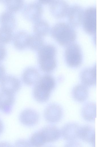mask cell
I'll list each match as a JSON object with an SVG mask.
<instances>
[{
	"label": "cell",
	"mask_w": 99,
	"mask_h": 147,
	"mask_svg": "<svg viewBox=\"0 0 99 147\" xmlns=\"http://www.w3.org/2000/svg\"><path fill=\"white\" fill-rule=\"evenodd\" d=\"M52 36L61 45H68L76 39L77 33L75 29L69 24L63 22H58L52 27Z\"/></svg>",
	"instance_id": "6da1fadb"
},
{
	"label": "cell",
	"mask_w": 99,
	"mask_h": 147,
	"mask_svg": "<svg viewBox=\"0 0 99 147\" xmlns=\"http://www.w3.org/2000/svg\"><path fill=\"white\" fill-rule=\"evenodd\" d=\"M56 85L55 80L52 76L49 74L44 75L35 84L33 91L34 98L39 102H46Z\"/></svg>",
	"instance_id": "7a4b0ae2"
},
{
	"label": "cell",
	"mask_w": 99,
	"mask_h": 147,
	"mask_svg": "<svg viewBox=\"0 0 99 147\" xmlns=\"http://www.w3.org/2000/svg\"><path fill=\"white\" fill-rule=\"evenodd\" d=\"M65 58L68 65L75 68L79 67L82 61V53L81 48L77 43H72L67 45L65 53Z\"/></svg>",
	"instance_id": "3957f363"
},
{
	"label": "cell",
	"mask_w": 99,
	"mask_h": 147,
	"mask_svg": "<svg viewBox=\"0 0 99 147\" xmlns=\"http://www.w3.org/2000/svg\"><path fill=\"white\" fill-rule=\"evenodd\" d=\"M84 30L90 34H94L96 30V8L91 6L84 11L82 22Z\"/></svg>",
	"instance_id": "277c9868"
},
{
	"label": "cell",
	"mask_w": 99,
	"mask_h": 147,
	"mask_svg": "<svg viewBox=\"0 0 99 147\" xmlns=\"http://www.w3.org/2000/svg\"><path fill=\"white\" fill-rule=\"evenodd\" d=\"M43 12L41 4L38 1L34 2L27 4L23 12L24 17L31 21H36L41 17Z\"/></svg>",
	"instance_id": "5b68a950"
},
{
	"label": "cell",
	"mask_w": 99,
	"mask_h": 147,
	"mask_svg": "<svg viewBox=\"0 0 99 147\" xmlns=\"http://www.w3.org/2000/svg\"><path fill=\"white\" fill-rule=\"evenodd\" d=\"M21 87L19 80L12 76H5L0 81L1 91L14 94L19 90Z\"/></svg>",
	"instance_id": "8992f818"
},
{
	"label": "cell",
	"mask_w": 99,
	"mask_h": 147,
	"mask_svg": "<svg viewBox=\"0 0 99 147\" xmlns=\"http://www.w3.org/2000/svg\"><path fill=\"white\" fill-rule=\"evenodd\" d=\"M62 109L59 105L52 104L48 105L45 109L44 117L47 122L51 123L59 122L63 116Z\"/></svg>",
	"instance_id": "52a82bcc"
},
{
	"label": "cell",
	"mask_w": 99,
	"mask_h": 147,
	"mask_svg": "<svg viewBox=\"0 0 99 147\" xmlns=\"http://www.w3.org/2000/svg\"><path fill=\"white\" fill-rule=\"evenodd\" d=\"M81 127L78 123L73 122L65 124L61 130V136L69 141L75 140L79 138Z\"/></svg>",
	"instance_id": "ba28073f"
},
{
	"label": "cell",
	"mask_w": 99,
	"mask_h": 147,
	"mask_svg": "<svg viewBox=\"0 0 99 147\" xmlns=\"http://www.w3.org/2000/svg\"><path fill=\"white\" fill-rule=\"evenodd\" d=\"M39 115L36 111L31 109H26L20 113L19 120L22 124L27 127H32L38 122Z\"/></svg>",
	"instance_id": "9c48e42d"
},
{
	"label": "cell",
	"mask_w": 99,
	"mask_h": 147,
	"mask_svg": "<svg viewBox=\"0 0 99 147\" xmlns=\"http://www.w3.org/2000/svg\"><path fill=\"white\" fill-rule=\"evenodd\" d=\"M84 11L82 7L77 4L73 5L69 7L67 14L70 25L76 26L82 23Z\"/></svg>",
	"instance_id": "30bf717a"
},
{
	"label": "cell",
	"mask_w": 99,
	"mask_h": 147,
	"mask_svg": "<svg viewBox=\"0 0 99 147\" xmlns=\"http://www.w3.org/2000/svg\"><path fill=\"white\" fill-rule=\"evenodd\" d=\"M50 9L53 15L57 18H61L67 14L70 7L64 0H52L49 3Z\"/></svg>",
	"instance_id": "8fae6325"
},
{
	"label": "cell",
	"mask_w": 99,
	"mask_h": 147,
	"mask_svg": "<svg viewBox=\"0 0 99 147\" xmlns=\"http://www.w3.org/2000/svg\"><path fill=\"white\" fill-rule=\"evenodd\" d=\"M39 131L46 143L55 142L58 140L61 136V130L53 125L46 126Z\"/></svg>",
	"instance_id": "7c38bea8"
},
{
	"label": "cell",
	"mask_w": 99,
	"mask_h": 147,
	"mask_svg": "<svg viewBox=\"0 0 99 147\" xmlns=\"http://www.w3.org/2000/svg\"><path fill=\"white\" fill-rule=\"evenodd\" d=\"M15 101L14 94L0 92V110L5 114L11 112Z\"/></svg>",
	"instance_id": "4fadbf2b"
},
{
	"label": "cell",
	"mask_w": 99,
	"mask_h": 147,
	"mask_svg": "<svg viewBox=\"0 0 99 147\" xmlns=\"http://www.w3.org/2000/svg\"><path fill=\"white\" fill-rule=\"evenodd\" d=\"M80 79L83 84L88 86H95L96 82V65L83 70L80 74Z\"/></svg>",
	"instance_id": "5bb4252c"
},
{
	"label": "cell",
	"mask_w": 99,
	"mask_h": 147,
	"mask_svg": "<svg viewBox=\"0 0 99 147\" xmlns=\"http://www.w3.org/2000/svg\"><path fill=\"white\" fill-rule=\"evenodd\" d=\"M40 78V74L38 70L31 67L26 69L23 72L22 76L23 83L29 86L36 84Z\"/></svg>",
	"instance_id": "9a60e30c"
},
{
	"label": "cell",
	"mask_w": 99,
	"mask_h": 147,
	"mask_svg": "<svg viewBox=\"0 0 99 147\" xmlns=\"http://www.w3.org/2000/svg\"><path fill=\"white\" fill-rule=\"evenodd\" d=\"M79 138L83 141L95 146V129L92 126L88 125L81 127Z\"/></svg>",
	"instance_id": "2e32d148"
},
{
	"label": "cell",
	"mask_w": 99,
	"mask_h": 147,
	"mask_svg": "<svg viewBox=\"0 0 99 147\" xmlns=\"http://www.w3.org/2000/svg\"><path fill=\"white\" fill-rule=\"evenodd\" d=\"M30 35L26 32L23 30L16 33L13 37V42L15 47L17 49L22 50L28 46Z\"/></svg>",
	"instance_id": "e0dca14e"
},
{
	"label": "cell",
	"mask_w": 99,
	"mask_h": 147,
	"mask_svg": "<svg viewBox=\"0 0 99 147\" xmlns=\"http://www.w3.org/2000/svg\"><path fill=\"white\" fill-rule=\"evenodd\" d=\"M72 94L74 98L79 102H83L88 96V90L86 86L83 84L77 85L73 88Z\"/></svg>",
	"instance_id": "ac0fdd59"
},
{
	"label": "cell",
	"mask_w": 99,
	"mask_h": 147,
	"mask_svg": "<svg viewBox=\"0 0 99 147\" xmlns=\"http://www.w3.org/2000/svg\"><path fill=\"white\" fill-rule=\"evenodd\" d=\"M0 22L2 26L13 30L16 25L15 17L12 12L8 10L3 12L0 16Z\"/></svg>",
	"instance_id": "d6986e66"
},
{
	"label": "cell",
	"mask_w": 99,
	"mask_h": 147,
	"mask_svg": "<svg viewBox=\"0 0 99 147\" xmlns=\"http://www.w3.org/2000/svg\"><path fill=\"white\" fill-rule=\"evenodd\" d=\"M81 113L84 119L86 121H92L95 120L96 117V105L93 102H89L83 107Z\"/></svg>",
	"instance_id": "ffe728a7"
},
{
	"label": "cell",
	"mask_w": 99,
	"mask_h": 147,
	"mask_svg": "<svg viewBox=\"0 0 99 147\" xmlns=\"http://www.w3.org/2000/svg\"><path fill=\"white\" fill-rule=\"evenodd\" d=\"M38 61L40 69L44 72H52L56 67L57 62L55 57L39 59Z\"/></svg>",
	"instance_id": "44dd1931"
},
{
	"label": "cell",
	"mask_w": 99,
	"mask_h": 147,
	"mask_svg": "<svg viewBox=\"0 0 99 147\" xmlns=\"http://www.w3.org/2000/svg\"><path fill=\"white\" fill-rule=\"evenodd\" d=\"M50 29L49 24L44 19H39L35 21L33 26V31L35 34L41 36L47 34Z\"/></svg>",
	"instance_id": "7402d4cb"
},
{
	"label": "cell",
	"mask_w": 99,
	"mask_h": 147,
	"mask_svg": "<svg viewBox=\"0 0 99 147\" xmlns=\"http://www.w3.org/2000/svg\"><path fill=\"white\" fill-rule=\"evenodd\" d=\"M56 51V48L53 45H43L38 50V58L47 57H55Z\"/></svg>",
	"instance_id": "603a6c76"
},
{
	"label": "cell",
	"mask_w": 99,
	"mask_h": 147,
	"mask_svg": "<svg viewBox=\"0 0 99 147\" xmlns=\"http://www.w3.org/2000/svg\"><path fill=\"white\" fill-rule=\"evenodd\" d=\"M29 141L31 147H42L46 143L40 131L33 133Z\"/></svg>",
	"instance_id": "cb8c5ba5"
},
{
	"label": "cell",
	"mask_w": 99,
	"mask_h": 147,
	"mask_svg": "<svg viewBox=\"0 0 99 147\" xmlns=\"http://www.w3.org/2000/svg\"><path fill=\"white\" fill-rule=\"evenodd\" d=\"M44 40L41 36L36 34L30 35L28 46L33 50H38L43 45Z\"/></svg>",
	"instance_id": "d4e9b609"
},
{
	"label": "cell",
	"mask_w": 99,
	"mask_h": 147,
	"mask_svg": "<svg viewBox=\"0 0 99 147\" xmlns=\"http://www.w3.org/2000/svg\"><path fill=\"white\" fill-rule=\"evenodd\" d=\"M8 10L12 12H16L23 7L24 2L22 0H6L3 1Z\"/></svg>",
	"instance_id": "484cf974"
},
{
	"label": "cell",
	"mask_w": 99,
	"mask_h": 147,
	"mask_svg": "<svg viewBox=\"0 0 99 147\" xmlns=\"http://www.w3.org/2000/svg\"><path fill=\"white\" fill-rule=\"evenodd\" d=\"M12 37V30L3 26L0 28V43L9 42L11 40Z\"/></svg>",
	"instance_id": "4316f807"
},
{
	"label": "cell",
	"mask_w": 99,
	"mask_h": 147,
	"mask_svg": "<svg viewBox=\"0 0 99 147\" xmlns=\"http://www.w3.org/2000/svg\"><path fill=\"white\" fill-rule=\"evenodd\" d=\"M14 147H31L29 141L24 139H20L15 142Z\"/></svg>",
	"instance_id": "83f0119b"
},
{
	"label": "cell",
	"mask_w": 99,
	"mask_h": 147,
	"mask_svg": "<svg viewBox=\"0 0 99 147\" xmlns=\"http://www.w3.org/2000/svg\"><path fill=\"white\" fill-rule=\"evenodd\" d=\"M64 147H82L81 144L75 140L69 141L67 143Z\"/></svg>",
	"instance_id": "f1b7e54d"
},
{
	"label": "cell",
	"mask_w": 99,
	"mask_h": 147,
	"mask_svg": "<svg viewBox=\"0 0 99 147\" xmlns=\"http://www.w3.org/2000/svg\"><path fill=\"white\" fill-rule=\"evenodd\" d=\"M6 54V50L5 47L0 43V61L5 58Z\"/></svg>",
	"instance_id": "f546056e"
},
{
	"label": "cell",
	"mask_w": 99,
	"mask_h": 147,
	"mask_svg": "<svg viewBox=\"0 0 99 147\" xmlns=\"http://www.w3.org/2000/svg\"><path fill=\"white\" fill-rule=\"evenodd\" d=\"M5 71L4 67L0 63V81L5 76Z\"/></svg>",
	"instance_id": "4dcf8cb0"
},
{
	"label": "cell",
	"mask_w": 99,
	"mask_h": 147,
	"mask_svg": "<svg viewBox=\"0 0 99 147\" xmlns=\"http://www.w3.org/2000/svg\"><path fill=\"white\" fill-rule=\"evenodd\" d=\"M0 147H13L9 143L5 142H0Z\"/></svg>",
	"instance_id": "1f68e13d"
},
{
	"label": "cell",
	"mask_w": 99,
	"mask_h": 147,
	"mask_svg": "<svg viewBox=\"0 0 99 147\" xmlns=\"http://www.w3.org/2000/svg\"><path fill=\"white\" fill-rule=\"evenodd\" d=\"M52 0H41L38 1L41 4H49L51 2Z\"/></svg>",
	"instance_id": "d6a6232c"
},
{
	"label": "cell",
	"mask_w": 99,
	"mask_h": 147,
	"mask_svg": "<svg viewBox=\"0 0 99 147\" xmlns=\"http://www.w3.org/2000/svg\"><path fill=\"white\" fill-rule=\"evenodd\" d=\"M46 147H54L52 146H47Z\"/></svg>",
	"instance_id": "836d02e7"
},
{
	"label": "cell",
	"mask_w": 99,
	"mask_h": 147,
	"mask_svg": "<svg viewBox=\"0 0 99 147\" xmlns=\"http://www.w3.org/2000/svg\"></svg>",
	"instance_id": "e575fe53"
}]
</instances>
